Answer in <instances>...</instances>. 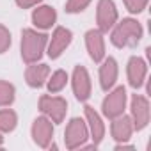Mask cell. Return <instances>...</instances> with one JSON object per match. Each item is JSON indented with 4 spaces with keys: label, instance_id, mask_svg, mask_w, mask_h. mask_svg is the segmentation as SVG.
Here are the masks:
<instances>
[{
    "label": "cell",
    "instance_id": "obj_8",
    "mask_svg": "<svg viewBox=\"0 0 151 151\" xmlns=\"http://www.w3.org/2000/svg\"><path fill=\"white\" fill-rule=\"evenodd\" d=\"M149 121V103L144 96L135 94L132 98V123L137 130H142Z\"/></svg>",
    "mask_w": 151,
    "mask_h": 151
},
{
    "label": "cell",
    "instance_id": "obj_20",
    "mask_svg": "<svg viewBox=\"0 0 151 151\" xmlns=\"http://www.w3.org/2000/svg\"><path fill=\"white\" fill-rule=\"evenodd\" d=\"M14 100V87L9 82L0 80V107L11 105Z\"/></svg>",
    "mask_w": 151,
    "mask_h": 151
},
{
    "label": "cell",
    "instance_id": "obj_6",
    "mask_svg": "<svg viewBox=\"0 0 151 151\" xmlns=\"http://www.w3.org/2000/svg\"><path fill=\"white\" fill-rule=\"evenodd\" d=\"M96 18H98V30L107 32L109 29H112V25L117 20V11L112 0H100Z\"/></svg>",
    "mask_w": 151,
    "mask_h": 151
},
{
    "label": "cell",
    "instance_id": "obj_14",
    "mask_svg": "<svg viewBox=\"0 0 151 151\" xmlns=\"http://www.w3.org/2000/svg\"><path fill=\"white\" fill-rule=\"evenodd\" d=\"M116 78H117V62H116L112 57H109V59L103 62L101 69H100V80H101V87H103L105 91H109V89L114 86Z\"/></svg>",
    "mask_w": 151,
    "mask_h": 151
},
{
    "label": "cell",
    "instance_id": "obj_22",
    "mask_svg": "<svg viewBox=\"0 0 151 151\" xmlns=\"http://www.w3.org/2000/svg\"><path fill=\"white\" fill-rule=\"evenodd\" d=\"M9 46H11V34L4 25H0V53H4Z\"/></svg>",
    "mask_w": 151,
    "mask_h": 151
},
{
    "label": "cell",
    "instance_id": "obj_12",
    "mask_svg": "<svg viewBox=\"0 0 151 151\" xmlns=\"http://www.w3.org/2000/svg\"><path fill=\"white\" fill-rule=\"evenodd\" d=\"M146 78V62L140 57H132L128 62V80L132 87H140Z\"/></svg>",
    "mask_w": 151,
    "mask_h": 151
},
{
    "label": "cell",
    "instance_id": "obj_1",
    "mask_svg": "<svg viewBox=\"0 0 151 151\" xmlns=\"http://www.w3.org/2000/svg\"><path fill=\"white\" fill-rule=\"evenodd\" d=\"M46 37H48L46 34H37L32 29L23 30V34H22V57H23L25 62L32 64L43 55Z\"/></svg>",
    "mask_w": 151,
    "mask_h": 151
},
{
    "label": "cell",
    "instance_id": "obj_18",
    "mask_svg": "<svg viewBox=\"0 0 151 151\" xmlns=\"http://www.w3.org/2000/svg\"><path fill=\"white\" fill-rule=\"evenodd\" d=\"M66 82H68V75L62 69H59L52 75V80L48 82V91L50 93H59L66 87Z\"/></svg>",
    "mask_w": 151,
    "mask_h": 151
},
{
    "label": "cell",
    "instance_id": "obj_10",
    "mask_svg": "<svg viewBox=\"0 0 151 151\" xmlns=\"http://www.w3.org/2000/svg\"><path fill=\"white\" fill-rule=\"evenodd\" d=\"M69 43H71V32H69L68 29H64V27L55 29V32H53V36H52V43H50V46H48V55H50L52 59H57V57L68 48Z\"/></svg>",
    "mask_w": 151,
    "mask_h": 151
},
{
    "label": "cell",
    "instance_id": "obj_25",
    "mask_svg": "<svg viewBox=\"0 0 151 151\" xmlns=\"http://www.w3.org/2000/svg\"><path fill=\"white\" fill-rule=\"evenodd\" d=\"M0 146H2V137H0Z\"/></svg>",
    "mask_w": 151,
    "mask_h": 151
},
{
    "label": "cell",
    "instance_id": "obj_11",
    "mask_svg": "<svg viewBox=\"0 0 151 151\" xmlns=\"http://www.w3.org/2000/svg\"><path fill=\"white\" fill-rule=\"evenodd\" d=\"M86 45H87L91 59L94 62H100L105 55V43H103L101 30H89L86 34Z\"/></svg>",
    "mask_w": 151,
    "mask_h": 151
},
{
    "label": "cell",
    "instance_id": "obj_15",
    "mask_svg": "<svg viewBox=\"0 0 151 151\" xmlns=\"http://www.w3.org/2000/svg\"><path fill=\"white\" fill-rule=\"evenodd\" d=\"M86 117L89 121V128H91V135H93V140L94 144H100L101 139H103V133H105V126L98 116V112L93 109V107H86Z\"/></svg>",
    "mask_w": 151,
    "mask_h": 151
},
{
    "label": "cell",
    "instance_id": "obj_5",
    "mask_svg": "<svg viewBox=\"0 0 151 151\" xmlns=\"http://www.w3.org/2000/svg\"><path fill=\"white\" fill-rule=\"evenodd\" d=\"M64 139H66V146L69 149H75V147L82 146L86 142V139H87V126H86V123L82 119H78V117L71 119L68 128H66V137Z\"/></svg>",
    "mask_w": 151,
    "mask_h": 151
},
{
    "label": "cell",
    "instance_id": "obj_3",
    "mask_svg": "<svg viewBox=\"0 0 151 151\" xmlns=\"http://www.w3.org/2000/svg\"><path fill=\"white\" fill-rule=\"evenodd\" d=\"M39 109L50 116V119L53 123H60L66 116V110H68V103L66 100L62 98H57V96H41L39 100Z\"/></svg>",
    "mask_w": 151,
    "mask_h": 151
},
{
    "label": "cell",
    "instance_id": "obj_4",
    "mask_svg": "<svg viewBox=\"0 0 151 151\" xmlns=\"http://www.w3.org/2000/svg\"><path fill=\"white\" fill-rule=\"evenodd\" d=\"M124 105H126V91L124 87H117L114 89L103 101V114L110 119L121 116L124 112Z\"/></svg>",
    "mask_w": 151,
    "mask_h": 151
},
{
    "label": "cell",
    "instance_id": "obj_19",
    "mask_svg": "<svg viewBox=\"0 0 151 151\" xmlns=\"http://www.w3.org/2000/svg\"><path fill=\"white\" fill-rule=\"evenodd\" d=\"M16 126V114L13 110H0V132H13Z\"/></svg>",
    "mask_w": 151,
    "mask_h": 151
},
{
    "label": "cell",
    "instance_id": "obj_13",
    "mask_svg": "<svg viewBox=\"0 0 151 151\" xmlns=\"http://www.w3.org/2000/svg\"><path fill=\"white\" fill-rule=\"evenodd\" d=\"M48 66L46 64H32L27 68V73H25V78H27V84L30 87H41L48 77Z\"/></svg>",
    "mask_w": 151,
    "mask_h": 151
},
{
    "label": "cell",
    "instance_id": "obj_9",
    "mask_svg": "<svg viewBox=\"0 0 151 151\" xmlns=\"http://www.w3.org/2000/svg\"><path fill=\"white\" fill-rule=\"evenodd\" d=\"M52 135H53V126L52 123L46 119V117H37L32 124V137H34V142L41 147H46L52 140Z\"/></svg>",
    "mask_w": 151,
    "mask_h": 151
},
{
    "label": "cell",
    "instance_id": "obj_16",
    "mask_svg": "<svg viewBox=\"0 0 151 151\" xmlns=\"http://www.w3.org/2000/svg\"><path fill=\"white\" fill-rule=\"evenodd\" d=\"M133 132V124H132V119L126 117V116H117L114 117V123H112V135L116 140H128L130 135Z\"/></svg>",
    "mask_w": 151,
    "mask_h": 151
},
{
    "label": "cell",
    "instance_id": "obj_21",
    "mask_svg": "<svg viewBox=\"0 0 151 151\" xmlns=\"http://www.w3.org/2000/svg\"><path fill=\"white\" fill-rule=\"evenodd\" d=\"M89 4H91V0H68L66 11H68V13H80V11H84Z\"/></svg>",
    "mask_w": 151,
    "mask_h": 151
},
{
    "label": "cell",
    "instance_id": "obj_24",
    "mask_svg": "<svg viewBox=\"0 0 151 151\" xmlns=\"http://www.w3.org/2000/svg\"><path fill=\"white\" fill-rule=\"evenodd\" d=\"M37 2H41V0H16V4H18L20 7H23V9L32 7V6H36Z\"/></svg>",
    "mask_w": 151,
    "mask_h": 151
},
{
    "label": "cell",
    "instance_id": "obj_23",
    "mask_svg": "<svg viewBox=\"0 0 151 151\" xmlns=\"http://www.w3.org/2000/svg\"><path fill=\"white\" fill-rule=\"evenodd\" d=\"M124 4L130 13H140V11H144L147 0H124Z\"/></svg>",
    "mask_w": 151,
    "mask_h": 151
},
{
    "label": "cell",
    "instance_id": "obj_7",
    "mask_svg": "<svg viewBox=\"0 0 151 151\" xmlns=\"http://www.w3.org/2000/svg\"><path fill=\"white\" fill-rule=\"evenodd\" d=\"M73 91L80 101H86L91 96V80L84 66H77L73 71Z\"/></svg>",
    "mask_w": 151,
    "mask_h": 151
},
{
    "label": "cell",
    "instance_id": "obj_2",
    "mask_svg": "<svg viewBox=\"0 0 151 151\" xmlns=\"http://www.w3.org/2000/svg\"><path fill=\"white\" fill-rule=\"evenodd\" d=\"M142 37V27L135 20H123L112 32V43L117 48L123 46H133Z\"/></svg>",
    "mask_w": 151,
    "mask_h": 151
},
{
    "label": "cell",
    "instance_id": "obj_17",
    "mask_svg": "<svg viewBox=\"0 0 151 151\" xmlns=\"http://www.w3.org/2000/svg\"><path fill=\"white\" fill-rule=\"evenodd\" d=\"M55 9L48 7V6H43V7H37L34 13H32V22L34 25H37L39 29H48L55 23Z\"/></svg>",
    "mask_w": 151,
    "mask_h": 151
}]
</instances>
